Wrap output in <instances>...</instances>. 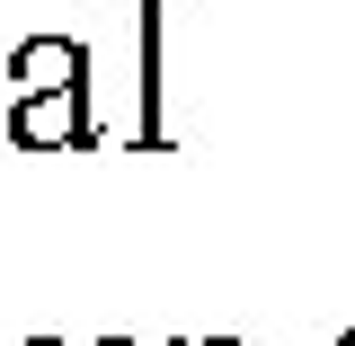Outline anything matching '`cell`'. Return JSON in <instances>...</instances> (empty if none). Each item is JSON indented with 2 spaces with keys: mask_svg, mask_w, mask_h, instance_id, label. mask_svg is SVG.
I'll return each instance as SVG.
<instances>
[{
  "mask_svg": "<svg viewBox=\"0 0 355 346\" xmlns=\"http://www.w3.org/2000/svg\"><path fill=\"white\" fill-rule=\"evenodd\" d=\"M347 346H355V320H347Z\"/></svg>",
  "mask_w": 355,
  "mask_h": 346,
  "instance_id": "7",
  "label": "cell"
},
{
  "mask_svg": "<svg viewBox=\"0 0 355 346\" xmlns=\"http://www.w3.org/2000/svg\"><path fill=\"white\" fill-rule=\"evenodd\" d=\"M0 80H9V53H0Z\"/></svg>",
  "mask_w": 355,
  "mask_h": 346,
  "instance_id": "6",
  "label": "cell"
},
{
  "mask_svg": "<svg viewBox=\"0 0 355 346\" xmlns=\"http://www.w3.org/2000/svg\"><path fill=\"white\" fill-rule=\"evenodd\" d=\"M36 346H125V338H36Z\"/></svg>",
  "mask_w": 355,
  "mask_h": 346,
  "instance_id": "4",
  "label": "cell"
},
{
  "mask_svg": "<svg viewBox=\"0 0 355 346\" xmlns=\"http://www.w3.org/2000/svg\"><path fill=\"white\" fill-rule=\"evenodd\" d=\"M142 9V125H133V151H160V0H133Z\"/></svg>",
  "mask_w": 355,
  "mask_h": 346,
  "instance_id": "3",
  "label": "cell"
},
{
  "mask_svg": "<svg viewBox=\"0 0 355 346\" xmlns=\"http://www.w3.org/2000/svg\"><path fill=\"white\" fill-rule=\"evenodd\" d=\"M71 89H89L80 36H18L9 44V98H71Z\"/></svg>",
  "mask_w": 355,
  "mask_h": 346,
  "instance_id": "2",
  "label": "cell"
},
{
  "mask_svg": "<svg viewBox=\"0 0 355 346\" xmlns=\"http://www.w3.org/2000/svg\"><path fill=\"white\" fill-rule=\"evenodd\" d=\"M0 133H9L18 151H89V142H98L89 89H71V98H9V107H0Z\"/></svg>",
  "mask_w": 355,
  "mask_h": 346,
  "instance_id": "1",
  "label": "cell"
},
{
  "mask_svg": "<svg viewBox=\"0 0 355 346\" xmlns=\"http://www.w3.org/2000/svg\"><path fill=\"white\" fill-rule=\"evenodd\" d=\"M187 346H240V338H187Z\"/></svg>",
  "mask_w": 355,
  "mask_h": 346,
  "instance_id": "5",
  "label": "cell"
}]
</instances>
